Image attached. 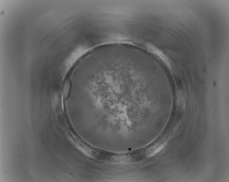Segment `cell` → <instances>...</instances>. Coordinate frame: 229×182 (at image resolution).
Listing matches in <instances>:
<instances>
[{"instance_id":"6da1fadb","label":"cell","mask_w":229,"mask_h":182,"mask_svg":"<svg viewBox=\"0 0 229 182\" xmlns=\"http://www.w3.org/2000/svg\"><path fill=\"white\" fill-rule=\"evenodd\" d=\"M71 86V82L70 80H66L65 82L63 88V95L64 97H67L68 96V95L69 94Z\"/></svg>"}]
</instances>
